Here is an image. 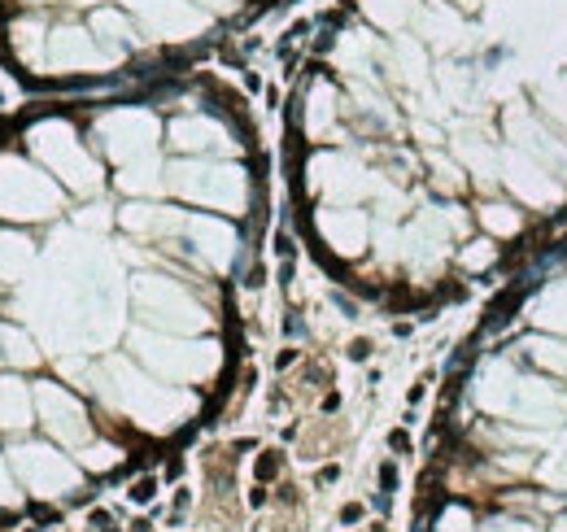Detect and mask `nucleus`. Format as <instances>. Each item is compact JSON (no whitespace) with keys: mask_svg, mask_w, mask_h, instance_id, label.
Masks as SVG:
<instances>
[{"mask_svg":"<svg viewBox=\"0 0 567 532\" xmlns=\"http://www.w3.org/2000/svg\"><path fill=\"white\" fill-rule=\"evenodd\" d=\"M153 489H158V485H153V480L144 475V480H140V485L131 489V497H136V502H148V497H153Z\"/></svg>","mask_w":567,"mask_h":532,"instance_id":"nucleus-4","label":"nucleus"},{"mask_svg":"<svg viewBox=\"0 0 567 532\" xmlns=\"http://www.w3.org/2000/svg\"><path fill=\"white\" fill-rule=\"evenodd\" d=\"M275 0H0V61L31 88L166 74L218 48Z\"/></svg>","mask_w":567,"mask_h":532,"instance_id":"nucleus-3","label":"nucleus"},{"mask_svg":"<svg viewBox=\"0 0 567 532\" xmlns=\"http://www.w3.org/2000/svg\"><path fill=\"white\" fill-rule=\"evenodd\" d=\"M301 218L345 284L458 301L567 223V0H337L288 100Z\"/></svg>","mask_w":567,"mask_h":532,"instance_id":"nucleus-2","label":"nucleus"},{"mask_svg":"<svg viewBox=\"0 0 567 532\" xmlns=\"http://www.w3.org/2000/svg\"><path fill=\"white\" fill-rule=\"evenodd\" d=\"M262 153L214 79L22 118L0 136V463L184 437L227 389L253 288Z\"/></svg>","mask_w":567,"mask_h":532,"instance_id":"nucleus-1","label":"nucleus"}]
</instances>
